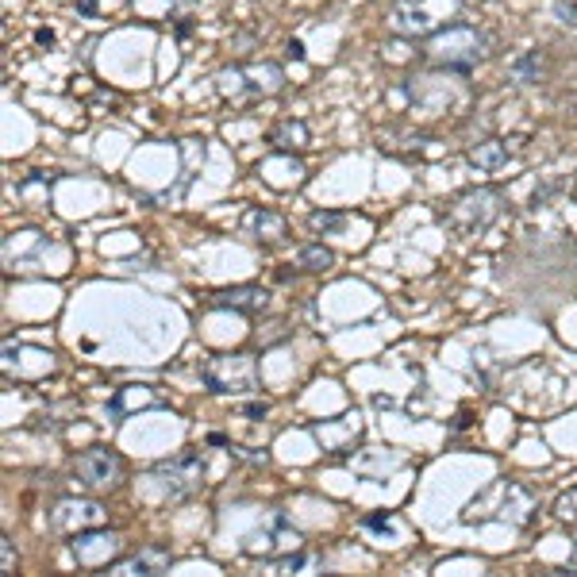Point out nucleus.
I'll return each mask as SVG.
<instances>
[{
	"label": "nucleus",
	"instance_id": "obj_20",
	"mask_svg": "<svg viewBox=\"0 0 577 577\" xmlns=\"http://www.w3.org/2000/svg\"><path fill=\"white\" fill-rule=\"evenodd\" d=\"M308 227L320 235V231H335V227H343V216L339 212H316L312 220H308Z\"/></svg>",
	"mask_w": 577,
	"mask_h": 577
},
{
	"label": "nucleus",
	"instance_id": "obj_25",
	"mask_svg": "<svg viewBox=\"0 0 577 577\" xmlns=\"http://www.w3.org/2000/svg\"><path fill=\"white\" fill-rule=\"evenodd\" d=\"M289 54H293V58H304V47H301V43H297V39L289 43Z\"/></svg>",
	"mask_w": 577,
	"mask_h": 577
},
{
	"label": "nucleus",
	"instance_id": "obj_2",
	"mask_svg": "<svg viewBox=\"0 0 577 577\" xmlns=\"http://www.w3.org/2000/svg\"><path fill=\"white\" fill-rule=\"evenodd\" d=\"M462 0H393L385 12V27L401 39H431L435 31L454 24Z\"/></svg>",
	"mask_w": 577,
	"mask_h": 577
},
{
	"label": "nucleus",
	"instance_id": "obj_5",
	"mask_svg": "<svg viewBox=\"0 0 577 577\" xmlns=\"http://www.w3.org/2000/svg\"><path fill=\"white\" fill-rule=\"evenodd\" d=\"M201 377L212 393H254L258 362L254 354H216L201 366Z\"/></svg>",
	"mask_w": 577,
	"mask_h": 577
},
{
	"label": "nucleus",
	"instance_id": "obj_1",
	"mask_svg": "<svg viewBox=\"0 0 577 577\" xmlns=\"http://www.w3.org/2000/svg\"><path fill=\"white\" fill-rule=\"evenodd\" d=\"M424 58L443 66V70L466 74V70H474L489 58V39L474 24H447L431 39H424Z\"/></svg>",
	"mask_w": 577,
	"mask_h": 577
},
{
	"label": "nucleus",
	"instance_id": "obj_10",
	"mask_svg": "<svg viewBox=\"0 0 577 577\" xmlns=\"http://www.w3.org/2000/svg\"><path fill=\"white\" fill-rule=\"evenodd\" d=\"M212 308H224V312H243V316H258L270 308V293L262 285H231L220 289L212 297Z\"/></svg>",
	"mask_w": 577,
	"mask_h": 577
},
{
	"label": "nucleus",
	"instance_id": "obj_12",
	"mask_svg": "<svg viewBox=\"0 0 577 577\" xmlns=\"http://www.w3.org/2000/svg\"><path fill=\"white\" fill-rule=\"evenodd\" d=\"M104 508L97 501H62L54 508V527H74L85 531V527H101Z\"/></svg>",
	"mask_w": 577,
	"mask_h": 577
},
{
	"label": "nucleus",
	"instance_id": "obj_22",
	"mask_svg": "<svg viewBox=\"0 0 577 577\" xmlns=\"http://www.w3.org/2000/svg\"><path fill=\"white\" fill-rule=\"evenodd\" d=\"M554 16L577 31V0H554Z\"/></svg>",
	"mask_w": 577,
	"mask_h": 577
},
{
	"label": "nucleus",
	"instance_id": "obj_23",
	"mask_svg": "<svg viewBox=\"0 0 577 577\" xmlns=\"http://www.w3.org/2000/svg\"><path fill=\"white\" fill-rule=\"evenodd\" d=\"M0 566H4V574H12V566H16V551H12V539H8V535L0 539Z\"/></svg>",
	"mask_w": 577,
	"mask_h": 577
},
{
	"label": "nucleus",
	"instance_id": "obj_15",
	"mask_svg": "<svg viewBox=\"0 0 577 577\" xmlns=\"http://www.w3.org/2000/svg\"><path fill=\"white\" fill-rule=\"evenodd\" d=\"M508 158H512V151H508L504 139H485V143L470 147V162H474L477 170H485V174H493V170L508 166Z\"/></svg>",
	"mask_w": 577,
	"mask_h": 577
},
{
	"label": "nucleus",
	"instance_id": "obj_9",
	"mask_svg": "<svg viewBox=\"0 0 577 577\" xmlns=\"http://www.w3.org/2000/svg\"><path fill=\"white\" fill-rule=\"evenodd\" d=\"M301 531H293V524L285 520V516H274L270 527L262 531V535H251L247 539V551L251 554H281V551H301Z\"/></svg>",
	"mask_w": 577,
	"mask_h": 577
},
{
	"label": "nucleus",
	"instance_id": "obj_3",
	"mask_svg": "<svg viewBox=\"0 0 577 577\" xmlns=\"http://www.w3.org/2000/svg\"><path fill=\"white\" fill-rule=\"evenodd\" d=\"M220 93L231 101H258V97H277L285 89V70L277 62H239L216 77Z\"/></svg>",
	"mask_w": 577,
	"mask_h": 577
},
{
	"label": "nucleus",
	"instance_id": "obj_4",
	"mask_svg": "<svg viewBox=\"0 0 577 577\" xmlns=\"http://www.w3.org/2000/svg\"><path fill=\"white\" fill-rule=\"evenodd\" d=\"M501 216V193L497 189H489V185H481V189H470V193H462L458 201L447 208V227H451L454 235H462V239H470V235H481L485 227H493V220Z\"/></svg>",
	"mask_w": 577,
	"mask_h": 577
},
{
	"label": "nucleus",
	"instance_id": "obj_24",
	"mask_svg": "<svg viewBox=\"0 0 577 577\" xmlns=\"http://www.w3.org/2000/svg\"><path fill=\"white\" fill-rule=\"evenodd\" d=\"M247 416H266V404H247Z\"/></svg>",
	"mask_w": 577,
	"mask_h": 577
},
{
	"label": "nucleus",
	"instance_id": "obj_16",
	"mask_svg": "<svg viewBox=\"0 0 577 577\" xmlns=\"http://www.w3.org/2000/svg\"><path fill=\"white\" fill-rule=\"evenodd\" d=\"M158 393L154 389H147V385H127V389H120L116 393V401H112V412L116 416H124L127 408H158Z\"/></svg>",
	"mask_w": 577,
	"mask_h": 577
},
{
	"label": "nucleus",
	"instance_id": "obj_8",
	"mask_svg": "<svg viewBox=\"0 0 577 577\" xmlns=\"http://www.w3.org/2000/svg\"><path fill=\"white\" fill-rule=\"evenodd\" d=\"M70 554H74L77 566L97 570V566L116 562L120 539H116L112 531H104V527H85V531H74V535H70Z\"/></svg>",
	"mask_w": 577,
	"mask_h": 577
},
{
	"label": "nucleus",
	"instance_id": "obj_6",
	"mask_svg": "<svg viewBox=\"0 0 577 577\" xmlns=\"http://www.w3.org/2000/svg\"><path fill=\"white\" fill-rule=\"evenodd\" d=\"M204 477V458L201 454H177L170 462H158L151 470V481L162 485V493L170 497V501H185V497H193V493H201V481Z\"/></svg>",
	"mask_w": 577,
	"mask_h": 577
},
{
	"label": "nucleus",
	"instance_id": "obj_18",
	"mask_svg": "<svg viewBox=\"0 0 577 577\" xmlns=\"http://www.w3.org/2000/svg\"><path fill=\"white\" fill-rule=\"evenodd\" d=\"M297 262H301L304 270H312V274H324V270L335 266V254L327 251V247H304V251L297 254Z\"/></svg>",
	"mask_w": 577,
	"mask_h": 577
},
{
	"label": "nucleus",
	"instance_id": "obj_14",
	"mask_svg": "<svg viewBox=\"0 0 577 577\" xmlns=\"http://www.w3.org/2000/svg\"><path fill=\"white\" fill-rule=\"evenodd\" d=\"M266 143L274 151H301V147H308V127L301 120H281L266 131Z\"/></svg>",
	"mask_w": 577,
	"mask_h": 577
},
{
	"label": "nucleus",
	"instance_id": "obj_7",
	"mask_svg": "<svg viewBox=\"0 0 577 577\" xmlns=\"http://www.w3.org/2000/svg\"><path fill=\"white\" fill-rule=\"evenodd\" d=\"M74 474L89 489H116L124 481V458L116 451H108V447H93V451L77 454Z\"/></svg>",
	"mask_w": 577,
	"mask_h": 577
},
{
	"label": "nucleus",
	"instance_id": "obj_19",
	"mask_svg": "<svg viewBox=\"0 0 577 577\" xmlns=\"http://www.w3.org/2000/svg\"><path fill=\"white\" fill-rule=\"evenodd\" d=\"M170 4H174V0H135L139 16H147V20H166V16H170Z\"/></svg>",
	"mask_w": 577,
	"mask_h": 577
},
{
	"label": "nucleus",
	"instance_id": "obj_13",
	"mask_svg": "<svg viewBox=\"0 0 577 577\" xmlns=\"http://www.w3.org/2000/svg\"><path fill=\"white\" fill-rule=\"evenodd\" d=\"M243 227L251 231L258 243H277L281 235H285V220L270 212V208H251L247 216H243Z\"/></svg>",
	"mask_w": 577,
	"mask_h": 577
},
{
	"label": "nucleus",
	"instance_id": "obj_11",
	"mask_svg": "<svg viewBox=\"0 0 577 577\" xmlns=\"http://www.w3.org/2000/svg\"><path fill=\"white\" fill-rule=\"evenodd\" d=\"M170 562H174V554H170V551H162V547H143L139 554H131V558H124V562H116V566H112V574H120V577L166 574V570H170Z\"/></svg>",
	"mask_w": 577,
	"mask_h": 577
},
{
	"label": "nucleus",
	"instance_id": "obj_17",
	"mask_svg": "<svg viewBox=\"0 0 577 577\" xmlns=\"http://www.w3.org/2000/svg\"><path fill=\"white\" fill-rule=\"evenodd\" d=\"M508 74L516 77L520 85H535V81L543 77V58H539V51H527V54H520V58H512Z\"/></svg>",
	"mask_w": 577,
	"mask_h": 577
},
{
	"label": "nucleus",
	"instance_id": "obj_21",
	"mask_svg": "<svg viewBox=\"0 0 577 577\" xmlns=\"http://www.w3.org/2000/svg\"><path fill=\"white\" fill-rule=\"evenodd\" d=\"M312 566V558L308 554H301V551H293L289 558H277V570L281 574H293V570H308Z\"/></svg>",
	"mask_w": 577,
	"mask_h": 577
}]
</instances>
